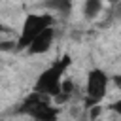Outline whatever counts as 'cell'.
Instances as JSON below:
<instances>
[{
    "instance_id": "obj_1",
    "label": "cell",
    "mask_w": 121,
    "mask_h": 121,
    "mask_svg": "<svg viewBox=\"0 0 121 121\" xmlns=\"http://www.w3.org/2000/svg\"><path fill=\"white\" fill-rule=\"evenodd\" d=\"M72 64V57L66 53L62 55L60 59H57L55 62H51L45 70H42L32 85V91H38V93H43L47 96H51L53 100H57L60 96V83H62V78L68 70V66Z\"/></svg>"
},
{
    "instance_id": "obj_2",
    "label": "cell",
    "mask_w": 121,
    "mask_h": 121,
    "mask_svg": "<svg viewBox=\"0 0 121 121\" xmlns=\"http://www.w3.org/2000/svg\"><path fill=\"white\" fill-rule=\"evenodd\" d=\"M55 19L53 15L49 13H28L21 25V32H19V38L15 42V49L21 51V49H26L28 43L42 32L45 30L47 26H53Z\"/></svg>"
},
{
    "instance_id": "obj_3",
    "label": "cell",
    "mask_w": 121,
    "mask_h": 121,
    "mask_svg": "<svg viewBox=\"0 0 121 121\" xmlns=\"http://www.w3.org/2000/svg\"><path fill=\"white\" fill-rule=\"evenodd\" d=\"M110 78L102 68H91L87 72V81H85V106L95 108L98 106L108 91Z\"/></svg>"
},
{
    "instance_id": "obj_4",
    "label": "cell",
    "mask_w": 121,
    "mask_h": 121,
    "mask_svg": "<svg viewBox=\"0 0 121 121\" xmlns=\"http://www.w3.org/2000/svg\"><path fill=\"white\" fill-rule=\"evenodd\" d=\"M53 42H55V28H53V26H47L45 30H42V32L28 43V47H26L25 51H26L28 55H43V53H47V51L51 49Z\"/></svg>"
},
{
    "instance_id": "obj_5",
    "label": "cell",
    "mask_w": 121,
    "mask_h": 121,
    "mask_svg": "<svg viewBox=\"0 0 121 121\" xmlns=\"http://www.w3.org/2000/svg\"><path fill=\"white\" fill-rule=\"evenodd\" d=\"M32 119H38V121H55L59 117V108H55L51 102H43V104H36V106H30L26 108L25 112H21Z\"/></svg>"
},
{
    "instance_id": "obj_6",
    "label": "cell",
    "mask_w": 121,
    "mask_h": 121,
    "mask_svg": "<svg viewBox=\"0 0 121 121\" xmlns=\"http://www.w3.org/2000/svg\"><path fill=\"white\" fill-rule=\"evenodd\" d=\"M42 6L49 11H55L59 15H70L72 8H74V0H43Z\"/></svg>"
},
{
    "instance_id": "obj_7",
    "label": "cell",
    "mask_w": 121,
    "mask_h": 121,
    "mask_svg": "<svg viewBox=\"0 0 121 121\" xmlns=\"http://www.w3.org/2000/svg\"><path fill=\"white\" fill-rule=\"evenodd\" d=\"M102 6H104V0H85L83 2V17L89 21L98 17V13L102 11Z\"/></svg>"
},
{
    "instance_id": "obj_8",
    "label": "cell",
    "mask_w": 121,
    "mask_h": 121,
    "mask_svg": "<svg viewBox=\"0 0 121 121\" xmlns=\"http://www.w3.org/2000/svg\"><path fill=\"white\" fill-rule=\"evenodd\" d=\"M110 110H112V112H115L117 115H121V100L112 102V104H110Z\"/></svg>"
},
{
    "instance_id": "obj_9",
    "label": "cell",
    "mask_w": 121,
    "mask_h": 121,
    "mask_svg": "<svg viewBox=\"0 0 121 121\" xmlns=\"http://www.w3.org/2000/svg\"><path fill=\"white\" fill-rule=\"evenodd\" d=\"M112 81H113V85H115V89L121 93V74H117V76H113L112 78Z\"/></svg>"
},
{
    "instance_id": "obj_10",
    "label": "cell",
    "mask_w": 121,
    "mask_h": 121,
    "mask_svg": "<svg viewBox=\"0 0 121 121\" xmlns=\"http://www.w3.org/2000/svg\"><path fill=\"white\" fill-rule=\"evenodd\" d=\"M8 30H9V28H8L6 25H2V23H0V32H8Z\"/></svg>"
},
{
    "instance_id": "obj_11",
    "label": "cell",
    "mask_w": 121,
    "mask_h": 121,
    "mask_svg": "<svg viewBox=\"0 0 121 121\" xmlns=\"http://www.w3.org/2000/svg\"><path fill=\"white\" fill-rule=\"evenodd\" d=\"M104 2H108V4H115L117 0H104Z\"/></svg>"
}]
</instances>
